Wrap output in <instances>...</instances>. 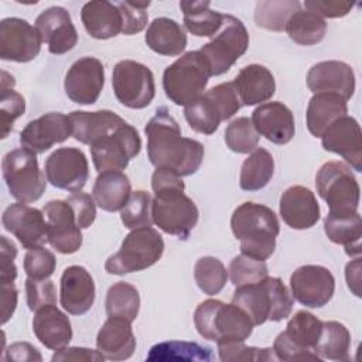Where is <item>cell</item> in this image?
<instances>
[{"instance_id": "53", "label": "cell", "mask_w": 362, "mask_h": 362, "mask_svg": "<svg viewBox=\"0 0 362 362\" xmlns=\"http://www.w3.org/2000/svg\"><path fill=\"white\" fill-rule=\"evenodd\" d=\"M273 352L280 361H321V358L313 349L297 345L287 337L284 331L276 337Z\"/></svg>"}, {"instance_id": "44", "label": "cell", "mask_w": 362, "mask_h": 362, "mask_svg": "<svg viewBox=\"0 0 362 362\" xmlns=\"http://www.w3.org/2000/svg\"><path fill=\"white\" fill-rule=\"evenodd\" d=\"M322 322L324 321L317 318L314 314L301 310V311H297L288 320L284 332L297 345L313 349L320 338Z\"/></svg>"}, {"instance_id": "11", "label": "cell", "mask_w": 362, "mask_h": 362, "mask_svg": "<svg viewBox=\"0 0 362 362\" xmlns=\"http://www.w3.org/2000/svg\"><path fill=\"white\" fill-rule=\"evenodd\" d=\"M151 218L163 232L187 240L198 222L199 212L184 191L174 189L156 194L151 202Z\"/></svg>"}, {"instance_id": "7", "label": "cell", "mask_w": 362, "mask_h": 362, "mask_svg": "<svg viewBox=\"0 0 362 362\" xmlns=\"http://www.w3.org/2000/svg\"><path fill=\"white\" fill-rule=\"evenodd\" d=\"M164 252L163 236L151 226L132 229L122 242L120 249L107 257L105 269L110 274H127L151 267Z\"/></svg>"}, {"instance_id": "42", "label": "cell", "mask_w": 362, "mask_h": 362, "mask_svg": "<svg viewBox=\"0 0 362 362\" xmlns=\"http://www.w3.org/2000/svg\"><path fill=\"white\" fill-rule=\"evenodd\" d=\"M300 6L296 0L259 1L255 8V23L270 31H283L288 18L300 10Z\"/></svg>"}, {"instance_id": "58", "label": "cell", "mask_w": 362, "mask_h": 362, "mask_svg": "<svg viewBox=\"0 0 362 362\" xmlns=\"http://www.w3.org/2000/svg\"><path fill=\"white\" fill-rule=\"evenodd\" d=\"M51 361H86V362H102L105 361V356L95 349L89 348H79V346H65L62 349H58Z\"/></svg>"}, {"instance_id": "35", "label": "cell", "mask_w": 362, "mask_h": 362, "mask_svg": "<svg viewBox=\"0 0 362 362\" xmlns=\"http://www.w3.org/2000/svg\"><path fill=\"white\" fill-rule=\"evenodd\" d=\"M348 113L346 100L332 93H315L307 106V129L314 137H321L327 127Z\"/></svg>"}, {"instance_id": "61", "label": "cell", "mask_w": 362, "mask_h": 362, "mask_svg": "<svg viewBox=\"0 0 362 362\" xmlns=\"http://www.w3.org/2000/svg\"><path fill=\"white\" fill-rule=\"evenodd\" d=\"M345 277L349 290L356 296L361 297V259L356 257L355 260L349 262L345 267Z\"/></svg>"}, {"instance_id": "46", "label": "cell", "mask_w": 362, "mask_h": 362, "mask_svg": "<svg viewBox=\"0 0 362 362\" xmlns=\"http://www.w3.org/2000/svg\"><path fill=\"white\" fill-rule=\"evenodd\" d=\"M269 276L267 266L263 260H256L246 255L235 256L228 269V277L235 287L255 284Z\"/></svg>"}, {"instance_id": "27", "label": "cell", "mask_w": 362, "mask_h": 362, "mask_svg": "<svg viewBox=\"0 0 362 362\" xmlns=\"http://www.w3.org/2000/svg\"><path fill=\"white\" fill-rule=\"evenodd\" d=\"M96 346L105 359H129L136 349L132 322L122 317H109L98 332Z\"/></svg>"}, {"instance_id": "8", "label": "cell", "mask_w": 362, "mask_h": 362, "mask_svg": "<svg viewBox=\"0 0 362 362\" xmlns=\"http://www.w3.org/2000/svg\"><path fill=\"white\" fill-rule=\"evenodd\" d=\"M1 173L11 197L18 202L38 201L47 188L35 153L25 147L14 148L3 157Z\"/></svg>"}, {"instance_id": "4", "label": "cell", "mask_w": 362, "mask_h": 362, "mask_svg": "<svg viewBox=\"0 0 362 362\" xmlns=\"http://www.w3.org/2000/svg\"><path fill=\"white\" fill-rule=\"evenodd\" d=\"M194 324L202 338L216 344L245 341L255 327L249 315L236 304H225L214 298L202 301L195 308Z\"/></svg>"}, {"instance_id": "36", "label": "cell", "mask_w": 362, "mask_h": 362, "mask_svg": "<svg viewBox=\"0 0 362 362\" xmlns=\"http://www.w3.org/2000/svg\"><path fill=\"white\" fill-rule=\"evenodd\" d=\"M185 28L195 37H212L222 24L223 14L211 8L209 1H180Z\"/></svg>"}, {"instance_id": "9", "label": "cell", "mask_w": 362, "mask_h": 362, "mask_svg": "<svg viewBox=\"0 0 362 362\" xmlns=\"http://www.w3.org/2000/svg\"><path fill=\"white\" fill-rule=\"evenodd\" d=\"M318 195L327 202L329 214L356 212L361 188L351 167L341 161H328L315 175Z\"/></svg>"}, {"instance_id": "18", "label": "cell", "mask_w": 362, "mask_h": 362, "mask_svg": "<svg viewBox=\"0 0 362 362\" xmlns=\"http://www.w3.org/2000/svg\"><path fill=\"white\" fill-rule=\"evenodd\" d=\"M103 85V64L93 57H83L75 61L64 81L66 96L78 105H93L99 99Z\"/></svg>"}, {"instance_id": "22", "label": "cell", "mask_w": 362, "mask_h": 362, "mask_svg": "<svg viewBox=\"0 0 362 362\" xmlns=\"http://www.w3.org/2000/svg\"><path fill=\"white\" fill-rule=\"evenodd\" d=\"M35 28L48 51L54 55H62L74 49L78 42V31L66 8L52 6L44 10L35 20Z\"/></svg>"}, {"instance_id": "47", "label": "cell", "mask_w": 362, "mask_h": 362, "mask_svg": "<svg viewBox=\"0 0 362 362\" xmlns=\"http://www.w3.org/2000/svg\"><path fill=\"white\" fill-rule=\"evenodd\" d=\"M151 197L146 191H134L130 194L126 205L120 211V219L129 229L151 226Z\"/></svg>"}, {"instance_id": "5", "label": "cell", "mask_w": 362, "mask_h": 362, "mask_svg": "<svg viewBox=\"0 0 362 362\" xmlns=\"http://www.w3.org/2000/svg\"><path fill=\"white\" fill-rule=\"evenodd\" d=\"M209 78L211 71L202 54L188 51L164 69L163 88L171 102L187 106L204 93Z\"/></svg>"}, {"instance_id": "15", "label": "cell", "mask_w": 362, "mask_h": 362, "mask_svg": "<svg viewBox=\"0 0 362 362\" xmlns=\"http://www.w3.org/2000/svg\"><path fill=\"white\" fill-rule=\"evenodd\" d=\"M41 34L27 20L7 17L0 23V58L13 62H30L41 51Z\"/></svg>"}, {"instance_id": "1", "label": "cell", "mask_w": 362, "mask_h": 362, "mask_svg": "<svg viewBox=\"0 0 362 362\" xmlns=\"http://www.w3.org/2000/svg\"><path fill=\"white\" fill-rule=\"evenodd\" d=\"M147 156L156 168L170 170L180 177L195 174L204 160V146L181 136L178 122L165 106H160L144 127Z\"/></svg>"}, {"instance_id": "28", "label": "cell", "mask_w": 362, "mask_h": 362, "mask_svg": "<svg viewBox=\"0 0 362 362\" xmlns=\"http://www.w3.org/2000/svg\"><path fill=\"white\" fill-rule=\"evenodd\" d=\"M68 117L71 122L74 139L88 146H92L100 139L109 136L119 126L126 123L119 115L110 110H74Z\"/></svg>"}, {"instance_id": "51", "label": "cell", "mask_w": 362, "mask_h": 362, "mask_svg": "<svg viewBox=\"0 0 362 362\" xmlns=\"http://www.w3.org/2000/svg\"><path fill=\"white\" fill-rule=\"evenodd\" d=\"M117 8L122 14V34L124 35H134L144 30L147 25L148 14L147 7L150 6V1H117Z\"/></svg>"}, {"instance_id": "57", "label": "cell", "mask_w": 362, "mask_h": 362, "mask_svg": "<svg viewBox=\"0 0 362 362\" xmlns=\"http://www.w3.org/2000/svg\"><path fill=\"white\" fill-rule=\"evenodd\" d=\"M151 188H153L154 194L165 192V191H174V189L184 191L185 184L181 180V177L177 175L175 173H173L170 170L157 168L153 173V177H151Z\"/></svg>"}, {"instance_id": "25", "label": "cell", "mask_w": 362, "mask_h": 362, "mask_svg": "<svg viewBox=\"0 0 362 362\" xmlns=\"http://www.w3.org/2000/svg\"><path fill=\"white\" fill-rule=\"evenodd\" d=\"M256 132L274 144H287L296 132L294 116L281 102H266L252 113Z\"/></svg>"}, {"instance_id": "31", "label": "cell", "mask_w": 362, "mask_h": 362, "mask_svg": "<svg viewBox=\"0 0 362 362\" xmlns=\"http://www.w3.org/2000/svg\"><path fill=\"white\" fill-rule=\"evenodd\" d=\"M81 20L88 34L96 40H109L122 33V14L116 3L88 1L81 10Z\"/></svg>"}, {"instance_id": "38", "label": "cell", "mask_w": 362, "mask_h": 362, "mask_svg": "<svg viewBox=\"0 0 362 362\" xmlns=\"http://www.w3.org/2000/svg\"><path fill=\"white\" fill-rule=\"evenodd\" d=\"M273 173V156L266 148L257 147L242 164L239 185L243 191H259L269 184Z\"/></svg>"}, {"instance_id": "45", "label": "cell", "mask_w": 362, "mask_h": 362, "mask_svg": "<svg viewBox=\"0 0 362 362\" xmlns=\"http://www.w3.org/2000/svg\"><path fill=\"white\" fill-rule=\"evenodd\" d=\"M260 134L256 132L249 117H238L232 120L225 130V143L229 150L238 154H247L257 148Z\"/></svg>"}, {"instance_id": "19", "label": "cell", "mask_w": 362, "mask_h": 362, "mask_svg": "<svg viewBox=\"0 0 362 362\" xmlns=\"http://www.w3.org/2000/svg\"><path fill=\"white\" fill-rule=\"evenodd\" d=\"M3 226L13 233L24 249L42 246L48 240L47 219L44 212L23 202L7 206L1 216Z\"/></svg>"}, {"instance_id": "54", "label": "cell", "mask_w": 362, "mask_h": 362, "mask_svg": "<svg viewBox=\"0 0 362 362\" xmlns=\"http://www.w3.org/2000/svg\"><path fill=\"white\" fill-rule=\"evenodd\" d=\"M65 201L71 205V208L75 214L76 223L81 229H86L95 222V218H96V205L95 204L96 202H95L93 197L79 191V192H74L72 195H69Z\"/></svg>"}, {"instance_id": "14", "label": "cell", "mask_w": 362, "mask_h": 362, "mask_svg": "<svg viewBox=\"0 0 362 362\" xmlns=\"http://www.w3.org/2000/svg\"><path fill=\"white\" fill-rule=\"evenodd\" d=\"M47 181L55 188L79 192L89 178V164L82 150L61 147L45 160Z\"/></svg>"}, {"instance_id": "48", "label": "cell", "mask_w": 362, "mask_h": 362, "mask_svg": "<svg viewBox=\"0 0 362 362\" xmlns=\"http://www.w3.org/2000/svg\"><path fill=\"white\" fill-rule=\"evenodd\" d=\"M219 359L223 362H266V361H276V355L273 348H256L245 345V341H230V342H221L218 344Z\"/></svg>"}, {"instance_id": "3", "label": "cell", "mask_w": 362, "mask_h": 362, "mask_svg": "<svg viewBox=\"0 0 362 362\" xmlns=\"http://www.w3.org/2000/svg\"><path fill=\"white\" fill-rule=\"evenodd\" d=\"M232 303L242 308L253 322L281 321L291 314L293 296L279 277H266L259 283L236 287Z\"/></svg>"}, {"instance_id": "20", "label": "cell", "mask_w": 362, "mask_h": 362, "mask_svg": "<svg viewBox=\"0 0 362 362\" xmlns=\"http://www.w3.org/2000/svg\"><path fill=\"white\" fill-rule=\"evenodd\" d=\"M324 150L341 156L355 171H362V132L356 119L345 115L332 122L321 136Z\"/></svg>"}, {"instance_id": "50", "label": "cell", "mask_w": 362, "mask_h": 362, "mask_svg": "<svg viewBox=\"0 0 362 362\" xmlns=\"http://www.w3.org/2000/svg\"><path fill=\"white\" fill-rule=\"evenodd\" d=\"M55 266L54 253L42 246L28 249L24 256V272L30 279H49L55 272Z\"/></svg>"}, {"instance_id": "17", "label": "cell", "mask_w": 362, "mask_h": 362, "mask_svg": "<svg viewBox=\"0 0 362 362\" xmlns=\"http://www.w3.org/2000/svg\"><path fill=\"white\" fill-rule=\"evenodd\" d=\"M47 219L48 243L62 255H71L82 246V232L66 201L54 199L42 206Z\"/></svg>"}, {"instance_id": "2", "label": "cell", "mask_w": 362, "mask_h": 362, "mask_svg": "<svg viewBox=\"0 0 362 362\" xmlns=\"http://www.w3.org/2000/svg\"><path fill=\"white\" fill-rule=\"evenodd\" d=\"M230 228L235 238L240 240L242 255L263 262L273 255L280 225L269 206L243 202L233 211Z\"/></svg>"}, {"instance_id": "26", "label": "cell", "mask_w": 362, "mask_h": 362, "mask_svg": "<svg viewBox=\"0 0 362 362\" xmlns=\"http://www.w3.org/2000/svg\"><path fill=\"white\" fill-rule=\"evenodd\" d=\"M280 216L293 229H310L320 219V205L314 192L303 185L287 188L280 197Z\"/></svg>"}, {"instance_id": "52", "label": "cell", "mask_w": 362, "mask_h": 362, "mask_svg": "<svg viewBox=\"0 0 362 362\" xmlns=\"http://www.w3.org/2000/svg\"><path fill=\"white\" fill-rule=\"evenodd\" d=\"M27 304L31 311H37L45 305L57 303V290L49 279H30L25 280Z\"/></svg>"}, {"instance_id": "56", "label": "cell", "mask_w": 362, "mask_h": 362, "mask_svg": "<svg viewBox=\"0 0 362 362\" xmlns=\"http://www.w3.org/2000/svg\"><path fill=\"white\" fill-rule=\"evenodd\" d=\"M0 238H1L0 283H10V281H14L17 277V267L14 264V259L17 256V247L4 235Z\"/></svg>"}, {"instance_id": "55", "label": "cell", "mask_w": 362, "mask_h": 362, "mask_svg": "<svg viewBox=\"0 0 362 362\" xmlns=\"http://www.w3.org/2000/svg\"><path fill=\"white\" fill-rule=\"evenodd\" d=\"M304 7L308 11L318 14L320 17L328 18H338L346 16L352 7V1H324V0H307L304 1Z\"/></svg>"}, {"instance_id": "12", "label": "cell", "mask_w": 362, "mask_h": 362, "mask_svg": "<svg viewBox=\"0 0 362 362\" xmlns=\"http://www.w3.org/2000/svg\"><path fill=\"white\" fill-rule=\"evenodd\" d=\"M112 86L116 99L130 109H144L156 96L151 69L133 59H123L115 65Z\"/></svg>"}, {"instance_id": "16", "label": "cell", "mask_w": 362, "mask_h": 362, "mask_svg": "<svg viewBox=\"0 0 362 362\" xmlns=\"http://www.w3.org/2000/svg\"><path fill=\"white\" fill-rule=\"evenodd\" d=\"M291 296L308 308L324 307L334 296L335 279L332 273L318 264H305L290 276Z\"/></svg>"}, {"instance_id": "29", "label": "cell", "mask_w": 362, "mask_h": 362, "mask_svg": "<svg viewBox=\"0 0 362 362\" xmlns=\"http://www.w3.org/2000/svg\"><path fill=\"white\" fill-rule=\"evenodd\" d=\"M33 332L45 348L52 351L65 348L72 339L71 321L55 304L45 305L35 311Z\"/></svg>"}, {"instance_id": "13", "label": "cell", "mask_w": 362, "mask_h": 362, "mask_svg": "<svg viewBox=\"0 0 362 362\" xmlns=\"http://www.w3.org/2000/svg\"><path fill=\"white\" fill-rule=\"evenodd\" d=\"M141 150V139L136 127L123 123L113 133L90 146L96 171H122Z\"/></svg>"}, {"instance_id": "24", "label": "cell", "mask_w": 362, "mask_h": 362, "mask_svg": "<svg viewBox=\"0 0 362 362\" xmlns=\"http://www.w3.org/2000/svg\"><path fill=\"white\" fill-rule=\"evenodd\" d=\"M95 301V283L82 266H69L59 280V303L72 315L88 313Z\"/></svg>"}, {"instance_id": "40", "label": "cell", "mask_w": 362, "mask_h": 362, "mask_svg": "<svg viewBox=\"0 0 362 362\" xmlns=\"http://www.w3.org/2000/svg\"><path fill=\"white\" fill-rule=\"evenodd\" d=\"M288 37L300 45H315L324 40L327 23L318 14L308 10H297L287 21Z\"/></svg>"}, {"instance_id": "10", "label": "cell", "mask_w": 362, "mask_h": 362, "mask_svg": "<svg viewBox=\"0 0 362 362\" xmlns=\"http://www.w3.org/2000/svg\"><path fill=\"white\" fill-rule=\"evenodd\" d=\"M247 47L249 33L245 24L230 14H223V24L221 30L198 51L205 58L211 76H218L228 72L246 52Z\"/></svg>"}, {"instance_id": "30", "label": "cell", "mask_w": 362, "mask_h": 362, "mask_svg": "<svg viewBox=\"0 0 362 362\" xmlns=\"http://www.w3.org/2000/svg\"><path fill=\"white\" fill-rule=\"evenodd\" d=\"M233 86L245 106L263 103L276 92V82L273 74L263 65L252 64L239 71L233 79Z\"/></svg>"}, {"instance_id": "41", "label": "cell", "mask_w": 362, "mask_h": 362, "mask_svg": "<svg viewBox=\"0 0 362 362\" xmlns=\"http://www.w3.org/2000/svg\"><path fill=\"white\" fill-rule=\"evenodd\" d=\"M105 305L107 317H122L133 322L140 308L139 291L130 283L117 281L109 287Z\"/></svg>"}, {"instance_id": "59", "label": "cell", "mask_w": 362, "mask_h": 362, "mask_svg": "<svg viewBox=\"0 0 362 362\" xmlns=\"http://www.w3.org/2000/svg\"><path fill=\"white\" fill-rule=\"evenodd\" d=\"M0 291H1V322L6 324L16 311L18 291L14 286V281L0 283Z\"/></svg>"}, {"instance_id": "21", "label": "cell", "mask_w": 362, "mask_h": 362, "mask_svg": "<svg viewBox=\"0 0 362 362\" xmlns=\"http://www.w3.org/2000/svg\"><path fill=\"white\" fill-rule=\"evenodd\" d=\"M69 136H72L69 117L59 112H49L27 123L20 133V143L35 154H41Z\"/></svg>"}, {"instance_id": "49", "label": "cell", "mask_w": 362, "mask_h": 362, "mask_svg": "<svg viewBox=\"0 0 362 362\" xmlns=\"http://www.w3.org/2000/svg\"><path fill=\"white\" fill-rule=\"evenodd\" d=\"M25 112L24 98L13 88H1L0 95V127L1 139H6L13 129V123Z\"/></svg>"}, {"instance_id": "34", "label": "cell", "mask_w": 362, "mask_h": 362, "mask_svg": "<svg viewBox=\"0 0 362 362\" xmlns=\"http://www.w3.org/2000/svg\"><path fill=\"white\" fill-rule=\"evenodd\" d=\"M324 230L331 242L345 246L348 256L361 255L362 221L358 211L346 214L328 212L324 219Z\"/></svg>"}, {"instance_id": "43", "label": "cell", "mask_w": 362, "mask_h": 362, "mask_svg": "<svg viewBox=\"0 0 362 362\" xmlns=\"http://www.w3.org/2000/svg\"><path fill=\"white\" fill-rule=\"evenodd\" d=\"M194 279L201 291L208 296H215L225 287L228 270L219 259L204 256L199 257L194 266Z\"/></svg>"}, {"instance_id": "6", "label": "cell", "mask_w": 362, "mask_h": 362, "mask_svg": "<svg viewBox=\"0 0 362 362\" xmlns=\"http://www.w3.org/2000/svg\"><path fill=\"white\" fill-rule=\"evenodd\" d=\"M240 106L233 82H223L187 105L184 116L192 130L209 136L218 130L221 122L230 119Z\"/></svg>"}, {"instance_id": "23", "label": "cell", "mask_w": 362, "mask_h": 362, "mask_svg": "<svg viewBox=\"0 0 362 362\" xmlns=\"http://www.w3.org/2000/svg\"><path fill=\"white\" fill-rule=\"evenodd\" d=\"M307 86L314 95L332 93L349 100L355 92V74L342 61H322L310 68Z\"/></svg>"}, {"instance_id": "33", "label": "cell", "mask_w": 362, "mask_h": 362, "mask_svg": "<svg viewBox=\"0 0 362 362\" xmlns=\"http://www.w3.org/2000/svg\"><path fill=\"white\" fill-rule=\"evenodd\" d=\"M132 194L129 177L122 171L100 173L93 184L92 195L96 205L106 212L122 211Z\"/></svg>"}, {"instance_id": "37", "label": "cell", "mask_w": 362, "mask_h": 362, "mask_svg": "<svg viewBox=\"0 0 362 362\" xmlns=\"http://www.w3.org/2000/svg\"><path fill=\"white\" fill-rule=\"evenodd\" d=\"M351 348V334L348 328L338 321H324L322 329L313 351L321 359L348 361Z\"/></svg>"}, {"instance_id": "32", "label": "cell", "mask_w": 362, "mask_h": 362, "mask_svg": "<svg viewBox=\"0 0 362 362\" xmlns=\"http://www.w3.org/2000/svg\"><path fill=\"white\" fill-rule=\"evenodd\" d=\"M147 47L156 54L177 57L187 47V34L184 28L173 18H154L144 35Z\"/></svg>"}, {"instance_id": "39", "label": "cell", "mask_w": 362, "mask_h": 362, "mask_svg": "<svg viewBox=\"0 0 362 362\" xmlns=\"http://www.w3.org/2000/svg\"><path fill=\"white\" fill-rule=\"evenodd\" d=\"M214 359V352L209 346L188 341H164L150 348L147 361H188L206 362Z\"/></svg>"}, {"instance_id": "60", "label": "cell", "mask_w": 362, "mask_h": 362, "mask_svg": "<svg viewBox=\"0 0 362 362\" xmlns=\"http://www.w3.org/2000/svg\"><path fill=\"white\" fill-rule=\"evenodd\" d=\"M6 359L7 361H42L41 354L35 346H33L28 342H14L8 346L6 351Z\"/></svg>"}]
</instances>
